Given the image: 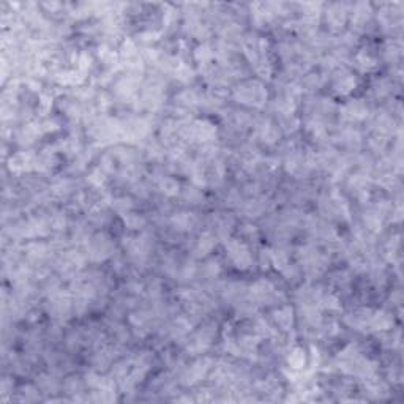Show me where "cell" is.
<instances>
[{"label":"cell","mask_w":404,"mask_h":404,"mask_svg":"<svg viewBox=\"0 0 404 404\" xmlns=\"http://www.w3.org/2000/svg\"><path fill=\"white\" fill-rule=\"evenodd\" d=\"M267 93L264 92L262 86H259L257 82H248V84L242 86L239 90L235 92V98L240 103L251 104V106H260L264 103Z\"/></svg>","instance_id":"obj_1"},{"label":"cell","mask_w":404,"mask_h":404,"mask_svg":"<svg viewBox=\"0 0 404 404\" xmlns=\"http://www.w3.org/2000/svg\"><path fill=\"white\" fill-rule=\"evenodd\" d=\"M226 249H228V254L231 257V260L239 268L245 270L251 265V256H249V251H248L245 243H242L239 240H231L228 245H226Z\"/></svg>","instance_id":"obj_2"},{"label":"cell","mask_w":404,"mask_h":404,"mask_svg":"<svg viewBox=\"0 0 404 404\" xmlns=\"http://www.w3.org/2000/svg\"><path fill=\"white\" fill-rule=\"evenodd\" d=\"M87 251L93 260H103L111 254L112 243L106 235L98 234V235H95L90 240V243L87 245Z\"/></svg>","instance_id":"obj_3"},{"label":"cell","mask_w":404,"mask_h":404,"mask_svg":"<svg viewBox=\"0 0 404 404\" xmlns=\"http://www.w3.org/2000/svg\"><path fill=\"white\" fill-rule=\"evenodd\" d=\"M273 294H275V288L265 280H260L254 283V286H251V295L256 302H267L272 299Z\"/></svg>","instance_id":"obj_4"},{"label":"cell","mask_w":404,"mask_h":404,"mask_svg":"<svg viewBox=\"0 0 404 404\" xmlns=\"http://www.w3.org/2000/svg\"><path fill=\"white\" fill-rule=\"evenodd\" d=\"M366 106L359 101V100H355L352 103H349L346 108H344V115H346L348 118H351V120H359V118H365L366 117Z\"/></svg>","instance_id":"obj_5"},{"label":"cell","mask_w":404,"mask_h":404,"mask_svg":"<svg viewBox=\"0 0 404 404\" xmlns=\"http://www.w3.org/2000/svg\"><path fill=\"white\" fill-rule=\"evenodd\" d=\"M172 223L175 226V229L179 231H189L194 226L196 220L191 213H180V215H177L172 218Z\"/></svg>","instance_id":"obj_6"},{"label":"cell","mask_w":404,"mask_h":404,"mask_svg":"<svg viewBox=\"0 0 404 404\" xmlns=\"http://www.w3.org/2000/svg\"><path fill=\"white\" fill-rule=\"evenodd\" d=\"M217 240H215V237H213L210 232H206V234H202L200 235V239L197 242V254L199 256H206L207 253L212 251V248L215 246Z\"/></svg>","instance_id":"obj_7"},{"label":"cell","mask_w":404,"mask_h":404,"mask_svg":"<svg viewBox=\"0 0 404 404\" xmlns=\"http://www.w3.org/2000/svg\"><path fill=\"white\" fill-rule=\"evenodd\" d=\"M355 86V79L351 75H344L336 79L335 82V89L338 93H349Z\"/></svg>","instance_id":"obj_8"},{"label":"cell","mask_w":404,"mask_h":404,"mask_svg":"<svg viewBox=\"0 0 404 404\" xmlns=\"http://www.w3.org/2000/svg\"><path fill=\"white\" fill-rule=\"evenodd\" d=\"M275 319L284 330H289L292 325V310L291 308H283V310L275 313Z\"/></svg>","instance_id":"obj_9"},{"label":"cell","mask_w":404,"mask_h":404,"mask_svg":"<svg viewBox=\"0 0 404 404\" xmlns=\"http://www.w3.org/2000/svg\"><path fill=\"white\" fill-rule=\"evenodd\" d=\"M305 363H306V357H305L303 349H295L289 357V365L294 368V370H302Z\"/></svg>","instance_id":"obj_10"},{"label":"cell","mask_w":404,"mask_h":404,"mask_svg":"<svg viewBox=\"0 0 404 404\" xmlns=\"http://www.w3.org/2000/svg\"><path fill=\"white\" fill-rule=\"evenodd\" d=\"M125 223H126L131 229H141L142 226H144V220L139 218V217H136V215H128V217H125Z\"/></svg>","instance_id":"obj_11"}]
</instances>
